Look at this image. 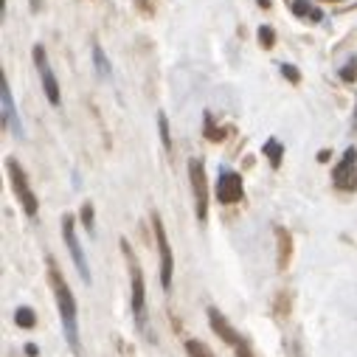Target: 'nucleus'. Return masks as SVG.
I'll use <instances>...</instances> for the list:
<instances>
[{
  "label": "nucleus",
  "instance_id": "1",
  "mask_svg": "<svg viewBox=\"0 0 357 357\" xmlns=\"http://www.w3.org/2000/svg\"><path fill=\"white\" fill-rule=\"evenodd\" d=\"M48 281H51V290H54V299H56V310H59V318H62V326H65V338H68V346L79 354V332H77V299L70 293L68 281L62 276V270L56 267V262L48 256Z\"/></svg>",
  "mask_w": 357,
  "mask_h": 357
},
{
  "label": "nucleus",
  "instance_id": "2",
  "mask_svg": "<svg viewBox=\"0 0 357 357\" xmlns=\"http://www.w3.org/2000/svg\"><path fill=\"white\" fill-rule=\"evenodd\" d=\"M121 251L127 256V264H129V278H132V315H135V324L138 329H144V321H147V290H144V273H141V264L132 253V245L127 239H121Z\"/></svg>",
  "mask_w": 357,
  "mask_h": 357
},
{
  "label": "nucleus",
  "instance_id": "3",
  "mask_svg": "<svg viewBox=\"0 0 357 357\" xmlns=\"http://www.w3.org/2000/svg\"><path fill=\"white\" fill-rule=\"evenodd\" d=\"M189 183H191V194H194L197 220L205 223L208 220V175H205V164L200 158L189 161Z\"/></svg>",
  "mask_w": 357,
  "mask_h": 357
},
{
  "label": "nucleus",
  "instance_id": "4",
  "mask_svg": "<svg viewBox=\"0 0 357 357\" xmlns=\"http://www.w3.org/2000/svg\"><path fill=\"white\" fill-rule=\"evenodd\" d=\"M6 172H9L12 189H15V194H17L20 205H23V211L29 214V217H37L40 203H37V194L31 191V186H29V175L23 172V166H20L15 158H6Z\"/></svg>",
  "mask_w": 357,
  "mask_h": 357
},
{
  "label": "nucleus",
  "instance_id": "5",
  "mask_svg": "<svg viewBox=\"0 0 357 357\" xmlns=\"http://www.w3.org/2000/svg\"><path fill=\"white\" fill-rule=\"evenodd\" d=\"M152 231H155L158 256H161V287L169 293V290H172V276H175V256H172L169 237H166V228H164V223H161L158 214H152Z\"/></svg>",
  "mask_w": 357,
  "mask_h": 357
},
{
  "label": "nucleus",
  "instance_id": "6",
  "mask_svg": "<svg viewBox=\"0 0 357 357\" xmlns=\"http://www.w3.org/2000/svg\"><path fill=\"white\" fill-rule=\"evenodd\" d=\"M62 237H65V245H68V251H70V259H74V264H77L82 281L90 284V267H88L85 251H82V245H79V239H77V223H74V217H62Z\"/></svg>",
  "mask_w": 357,
  "mask_h": 357
},
{
  "label": "nucleus",
  "instance_id": "7",
  "mask_svg": "<svg viewBox=\"0 0 357 357\" xmlns=\"http://www.w3.org/2000/svg\"><path fill=\"white\" fill-rule=\"evenodd\" d=\"M34 65H37V70H40V79H42V90H45V96H48V102L54 104V107H59V82H56V74L51 70V65H48V56H45V48L42 45H34Z\"/></svg>",
  "mask_w": 357,
  "mask_h": 357
},
{
  "label": "nucleus",
  "instance_id": "8",
  "mask_svg": "<svg viewBox=\"0 0 357 357\" xmlns=\"http://www.w3.org/2000/svg\"><path fill=\"white\" fill-rule=\"evenodd\" d=\"M332 183H335L338 189H343V191L357 189V150H354V147H349V150L340 155V164H338L335 172H332Z\"/></svg>",
  "mask_w": 357,
  "mask_h": 357
},
{
  "label": "nucleus",
  "instance_id": "9",
  "mask_svg": "<svg viewBox=\"0 0 357 357\" xmlns=\"http://www.w3.org/2000/svg\"><path fill=\"white\" fill-rule=\"evenodd\" d=\"M217 200L223 205H234L242 200V177L237 172H228L223 169L220 177H217Z\"/></svg>",
  "mask_w": 357,
  "mask_h": 357
},
{
  "label": "nucleus",
  "instance_id": "10",
  "mask_svg": "<svg viewBox=\"0 0 357 357\" xmlns=\"http://www.w3.org/2000/svg\"><path fill=\"white\" fill-rule=\"evenodd\" d=\"M0 104H3V127L12 129L15 135H23V124L17 118V107H15V99H12L6 74H0Z\"/></svg>",
  "mask_w": 357,
  "mask_h": 357
},
{
  "label": "nucleus",
  "instance_id": "11",
  "mask_svg": "<svg viewBox=\"0 0 357 357\" xmlns=\"http://www.w3.org/2000/svg\"><path fill=\"white\" fill-rule=\"evenodd\" d=\"M205 315H208L211 329L217 332V335H220V338H223L228 346H237V343H242V340H245V338H242V335H239V332H237V329L228 324V318H225V315H223L217 307H208V310H205Z\"/></svg>",
  "mask_w": 357,
  "mask_h": 357
},
{
  "label": "nucleus",
  "instance_id": "12",
  "mask_svg": "<svg viewBox=\"0 0 357 357\" xmlns=\"http://www.w3.org/2000/svg\"><path fill=\"white\" fill-rule=\"evenodd\" d=\"M276 237H278V267H287L290 264V251H293L290 234L284 228H276Z\"/></svg>",
  "mask_w": 357,
  "mask_h": 357
},
{
  "label": "nucleus",
  "instance_id": "13",
  "mask_svg": "<svg viewBox=\"0 0 357 357\" xmlns=\"http://www.w3.org/2000/svg\"><path fill=\"white\" fill-rule=\"evenodd\" d=\"M293 15H299V17H310V20H315V23L324 17V12L315 9L312 3H307V0H293Z\"/></svg>",
  "mask_w": 357,
  "mask_h": 357
},
{
  "label": "nucleus",
  "instance_id": "14",
  "mask_svg": "<svg viewBox=\"0 0 357 357\" xmlns=\"http://www.w3.org/2000/svg\"><path fill=\"white\" fill-rule=\"evenodd\" d=\"M264 155H267V161H270V166H281V158H284V147H281V141H276V138H270L267 144H264V150H262Z\"/></svg>",
  "mask_w": 357,
  "mask_h": 357
},
{
  "label": "nucleus",
  "instance_id": "15",
  "mask_svg": "<svg viewBox=\"0 0 357 357\" xmlns=\"http://www.w3.org/2000/svg\"><path fill=\"white\" fill-rule=\"evenodd\" d=\"M93 62H96V70H99V74H102L104 79H110L113 68H110V62H107V56H104L102 45H93Z\"/></svg>",
  "mask_w": 357,
  "mask_h": 357
},
{
  "label": "nucleus",
  "instance_id": "16",
  "mask_svg": "<svg viewBox=\"0 0 357 357\" xmlns=\"http://www.w3.org/2000/svg\"><path fill=\"white\" fill-rule=\"evenodd\" d=\"M15 324H17L20 329H31V326L37 324V315H34V310H29V307H20V310H15Z\"/></svg>",
  "mask_w": 357,
  "mask_h": 357
},
{
  "label": "nucleus",
  "instance_id": "17",
  "mask_svg": "<svg viewBox=\"0 0 357 357\" xmlns=\"http://www.w3.org/2000/svg\"><path fill=\"white\" fill-rule=\"evenodd\" d=\"M186 351H189L191 357H214V351H211L203 340H186Z\"/></svg>",
  "mask_w": 357,
  "mask_h": 357
},
{
  "label": "nucleus",
  "instance_id": "18",
  "mask_svg": "<svg viewBox=\"0 0 357 357\" xmlns=\"http://www.w3.org/2000/svg\"><path fill=\"white\" fill-rule=\"evenodd\" d=\"M340 79H343V82H354V79H357V56H351V59L340 68Z\"/></svg>",
  "mask_w": 357,
  "mask_h": 357
},
{
  "label": "nucleus",
  "instance_id": "19",
  "mask_svg": "<svg viewBox=\"0 0 357 357\" xmlns=\"http://www.w3.org/2000/svg\"><path fill=\"white\" fill-rule=\"evenodd\" d=\"M158 127H161V141H164V150L169 152L172 150V135H169V124H166V116L158 113Z\"/></svg>",
  "mask_w": 357,
  "mask_h": 357
},
{
  "label": "nucleus",
  "instance_id": "20",
  "mask_svg": "<svg viewBox=\"0 0 357 357\" xmlns=\"http://www.w3.org/2000/svg\"><path fill=\"white\" fill-rule=\"evenodd\" d=\"M82 225H85L90 234L96 231V225H93V203H85V205H82Z\"/></svg>",
  "mask_w": 357,
  "mask_h": 357
},
{
  "label": "nucleus",
  "instance_id": "21",
  "mask_svg": "<svg viewBox=\"0 0 357 357\" xmlns=\"http://www.w3.org/2000/svg\"><path fill=\"white\" fill-rule=\"evenodd\" d=\"M281 74H284V79H287V82H293V85H299V68L296 65H290V62H284L281 65Z\"/></svg>",
  "mask_w": 357,
  "mask_h": 357
},
{
  "label": "nucleus",
  "instance_id": "22",
  "mask_svg": "<svg viewBox=\"0 0 357 357\" xmlns=\"http://www.w3.org/2000/svg\"><path fill=\"white\" fill-rule=\"evenodd\" d=\"M259 42H262L264 48H273L276 34H273V29H270V26H259Z\"/></svg>",
  "mask_w": 357,
  "mask_h": 357
},
{
  "label": "nucleus",
  "instance_id": "23",
  "mask_svg": "<svg viewBox=\"0 0 357 357\" xmlns=\"http://www.w3.org/2000/svg\"><path fill=\"white\" fill-rule=\"evenodd\" d=\"M234 351H237V357H256L248 340H242V343H237V346H234Z\"/></svg>",
  "mask_w": 357,
  "mask_h": 357
},
{
  "label": "nucleus",
  "instance_id": "24",
  "mask_svg": "<svg viewBox=\"0 0 357 357\" xmlns=\"http://www.w3.org/2000/svg\"><path fill=\"white\" fill-rule=\"evenodd\" d=\"M26 354H29V357H37V354H40V349H37L34 343H29V346H26Z\"/></svg>",
  "mask_w": 357,
  "mask_h": 357
},
{
  "label": "nucleus",
  "instance_id": "25",
  "mask_svg": "<svg viewBox=\"0 0 357 357\" xmlns=\"http://www.w3.org/2000/svg\"><path fill=\"white\" fill-rule=\"evenodd\" d=\"M318 161H321V164L329 161V150H321V152H318Z\"/></svg>",
  "mask_w": 357,
  "mask_h": 357
},
{
  "label": "nucleus",
  "instance_id": "26",
  "mask_svg": "<svg viewBox=\"0 0 357 357\" xmlns=\"http://www.w3.org/2000/svg\"><path fill=\"white\" fill-rule=\"evenodd\" d=\"M256 3H259L262 9H273V3H270V0H256Z\"/></svg>",
  "mask_w": 357,
  "mask_h": 357
},
{
  "label": "nucleus",
  "instance_id": "27",
  "mask_svg": "<svg viewBox=\"0 0 357 357\" xmlns=\"http://www.w3.org/2000/svg\"><path fill=\"white\" fill-rule=\"evenodd\" d=\"M29 3H31V9H40V0H29Z\"/></svg>",
  "mask_w": 357,
  "mask_h": 357
},
{
  "label": "nucleus",
  "instance_id": "28",
  "mask_svg": "<svg viewBox=\"0 0 357 357\" xmlns=\"http://www.w3.org/2000/svg\"><path fill=\"white\" fill-rule=\"evenodd\" d=\"M354 118H357V107H354Z\"/></svg>",
  "mask_w": 357,
  "mask_h": 357
},
{
  "label": "nucleus",
  "instance_id": "29",
  "mask_svg": "<svg viewBox=\"0 0 357 357\" xmlns=\"http://www.w3.org/2000/svg\"><path fill=\"white\" fill-rule=\"evenodd\" d=\"M332 3H340V0H332Z\"/></svg>",
  "mask_w": 357,
  "mask_h": 357
}]
</instances>
